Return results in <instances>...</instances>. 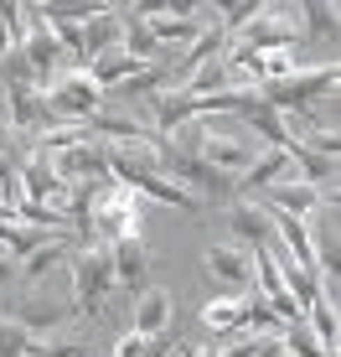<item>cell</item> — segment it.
<instances>
[{"label":"cell","instance_id":"1","mask_svg":"<svg viewBox=\"0 0 341 357\" xmlns=\"http://www.w3.org/2000/svg\"><path fill=\"white\" fill-rule=\"evenodd\" d=\"M68 295L72 305H78L83 321H93V316L109 305V295H114V264H109V243H78L68 259Z\"/></svg>","mask_w":341,"mask_h":357},{"label":"cell","instance_id":"6","mask_svg":"<svg viewBox=\"0 0 341 357\" xmlns=\"http://www.w3.org/2000/svg\"><path fill=\"white\" fill-rule=\"evenodd\" d=\"M223 228L228 243H243V249H269L274 243V223H269V207L259 197H233L223 207Z\"/></svg>","mask_w":341,"mask_h":357},{"label":"cell","instance_id":"8","mask_svg":"<svg viewBox=\"0 0 341 357\" xmlns=\"http://www.w3.org/2000/svg\"><path fill=\"white\" fill-rule=\"evenodd\" d=\"M161 140H176L187 125H197V98H191L187 89H161L150 98V119H145Z\"/></svg>","mask_w":341,"mask_h":357},{"label":"cell","instance_id":"2","mask_svg":"<svg viewBox=\"0 0 341 357\" xmlns=\"http://www.w3.org/2000/svg\"><path fill=\"white\" fill-rule=\"evenodd\" d=\"M336 83H341V63H306L295 73H285V78L264 83L259 98L269 109H279V114H295V109H310L315 98L336 93Z\"/></svg>","mask_w":341,"mask_h":357},{"label":"cell","instance_id":"13","mask_svg":"<svg viewBox=\"0 0 341 357\" xmlns=\"http://www.w3.org/2000/svg\"><path fill=\"white\" fill-rule=\"evenodd\" d=\"M274 181H290V151H259L253 166L233 181V192L238 197H259V192H269Z\"/></svg>","mask_w":341,"mask_h":357},{"label":"cell","instance_id":"10","mask_svg":"<svg viewBox=\"0 0 341 357\" xmlns=\"http://www.w3.org/2000/svg\"><path fill=\"white\" fill-rule=\"evenodd\" d=\"M170 321H176V295H170L166 285H145L135 295V326L140 337H161V331H170Z\"/></svg>","mask_w":341,"mask_h":357},{"label":"cell","instance_id":"4","mask_svg":"<svg viewBox=\"0 0 341 357\" xmlns=\"http://www.w3.org/2000/svg\"><path fill=\"white\" fill-rule=\"evenodd\" d=\"M42 104H47V114H52L57 125H83L88 114L104 109V93L83 68H68V73H57V78L42 83Z\"/></svg>","mask_w":341,"mask_h":357},{"label":"cell","instance_id":"9","mask_svg":"<svg viewBox=\"0 0 341 357\" xmlns=\"http://www.w3.org/2000/svg\"><path fill=\"white\" fill-rule=\"evenodd\" d=\"M72 249H78V243H72V233H57V238H47L42 249H31L26 259L16 264L21 285H47L52 275H63L68 259H72Z\"/></svg>","mask_w":341,"mask_h":357},{"label":"cell","instance_id":"7","mask_svg":"<svg viewBox=\"0 0 341 357\" xmlns=\"http://www.w3.org/2000/svg\"><path fill=\"white\" fill-rule=\"evenodd\" d=\"M109 264H114V290L140 295L145 285H150L155 254L145 249V238H119V243H109Z\"/></svg>","mask_w":341,"mask_h":357},{"label":"cell","instance_id":"11","mask_svg":"<svg viewBox=\"0 0 341 357\" xmlns=\"http://www.w3.org/2000/svg\"><path fill=\"white\" fill-rule=\"evenodd\" d=\"M114 42H119V6H99V10L78 26V63L88 68L93 57H104Z\"/></svg>","mask_w":341,"mask_h":357},{"label":"cell","instance_id":"12","mask_svg":"<svg viewBox=\"0 0 341 357\" xmlns=\"http://www.w3.org/2000/svg\"><path fill=\"white\" fill-rule=\"evenodd\" d=\"M202 326L212 337H248V295H217V301H207Z\"/></svg>","mask_w":341,"mask_h":357},{"label":"cell","instance_id":"16","mask_svg":"<svg viewBox=\"0 0 341 357\" xmlns=\"http://www.w3.org/2000/svg\"><path fill=\"white\" fill-rule=\"evenodd\" d=\"M10 275H16V264H10V259H6V254H0V285H6V280H10Z\"/></svg>","mask_w":341,"mask_h":357},{"label":"cell","instance_id":"15","mask_svg":"<svg viewBox=\"0 0 341 357\" xmlns=\"http://www.w3.org/2000/svg\"><path fill=\"white\" fill-rule=\"evenodd\" d=\"M176 357H217V347H187V342H176Z\"/></svg>","mask_w":341,"mask_h":357},{"label":"cell","instance_id":"5","mask_svg":"<svg viewBox=\"0 0 341 357\" xmlns=\"http://www.w3.org/2000/svg\"><path fill=\"white\" fill-rule=\"evenodd\" d=\"M202 264H207V275H212L228 295H248L253 290V249H243V243L212 238L202 249Z\"/></svg>","mask_w":341,"mask_h":357},{"label":"cell","instance_id":"3","mask_svg":"<svg viewBox=\"0 0 341 357\" xmlns=\"http://www.w3.org/2000/svg\"><path fill=\"white\" fill-rule=\"evenodd\" d=\"M264 145H253L243 130H228L217 125V119H197V145H191V155H202L212 171H223L228 181H238L243 171L253 166V155H259Z\"/></svg>","mask_w":341,"mask_h":357},{"label":"cell","instance_id":"14","mask_svg":"<svg viewBox=\"0 0 341 357\" xmlns=\"http://www.w3.org/2000/svg\"><path fill=\"white\" fill-rule=\"evenodd\" d=\"M306 326L315 331V342L326 347V357H336V337H341L336 331V295H326V301L315 305V311L306 316Z\"/></svg>","mask_w":341,"mask_h":357}]
</instances>
